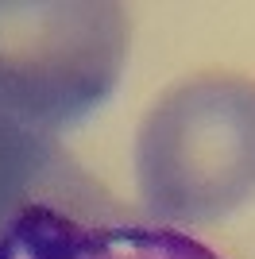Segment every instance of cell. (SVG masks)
I'll return each mask as SVG.
<instances>
[{"label": "cell", "mask_w": 255, "mask_h": 259, "mask_svg": "<svg viewBox=\"0 0 255 259\" xmlns=\"http://www.w3.org/2000/svg\"><path fill=\"white\" fill-rule=\"evenodd\" d=\"M136 178L162 225H205L255 197V77L201 74L166 89L136 140Z\"/></svg>", "instance_id": "6da1fadb"}, {"label": "cell", "mask_w": 255, "mask_h": 259, "mask_svg": "<svg viewBox=\"0 0 255 259\" xmlns=\"http://www.w3.org/2000/svg\"><path fill=\"white\" fill-rule=\"evenodd\" d=\"M128 58V12L112 0H0V108L42 136L108 101Z\"/></svg>", "instance_id": "7a4b0ae2"}, {"label": "cell", "mask_w": 255, "mask_h": 259, "mask_svg": "<svg viewBox=\"0 0 255 259\" xmlns=\"http://www.w3.org/2000/svg\"><path fill=\"white\" fill-rule=\"evenodd\" d=\"M0 259H224L174 228L105 225L62 205H35L0 236Z\"/></svg>", "instance_id": "3957f363"}, {"label": "cell", "mask_w": 255, "mask_h": 259, "mask_svg": "<svg viewBox=\"0 0 255 259\" xmlns=\"http://www.w3.org/2000/svg\"><path fill=\"white\" fill-rule=\"evenodd\" d=\"M62 155L54 136L27 128L0 108V236L35 205H54L47 190L62 182Z\"/></svg>", "instance_id": "277c9868"}]
</instances>
